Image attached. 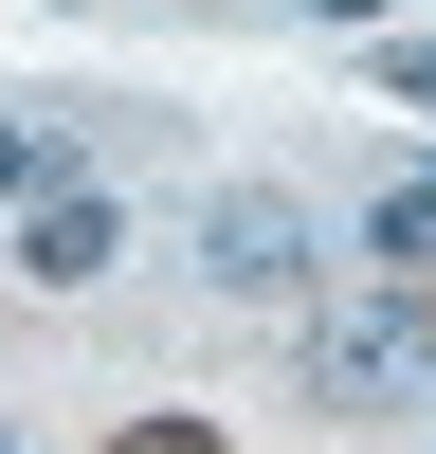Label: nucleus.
Masks as SVG:
<instances>
[{"mask_svg":"<svg viewBox=\"0 0 436 454\" xmlns=\"http://www.w3.org/2000/svg\"><path fill=\"white\" fill-rule=\"evenodd\" d=\"M363 254H382L400 291H436V164H400L382 200H363Z\"/></svg>","mask_w":436,"mask_h":454,"instance_id":"4","label":"nucleus"},{"mask_svg":"<svg viewBox=\"0 0 436 454\" xmlns=\"http://www.w3.org/2000/svg\"><path fill=\"white\" fill-rule=\"evenodd\" d=\"M109 254H128V200L55 164V182H36V200H19V273H36V291H91Z\"/></svg>","mask_w":436,"mask_h":454,"instance_id":"2","label":"nucleus"},{"mask_svg":"<svg viewBox=\"0 0 436 454\" xmlns=\"http://www.w3.org/2000/svg\"><path fill=\"white\" fill-rule=\"evenodd\" d=\"M309 382L327 400H400V382H436V309H346L309 346Z\"/></svg>","mask_w":436,"mask_h":454,"instance_id":"3","label":"nucleus"},{"mask_svg":"<svg viewBox=\"0 0 436 454\" xmlns=\"http://www.w3.org/2000/svg\"><path fill=\"white\" fill-rule=\"evenodd\" d=\"M382 91H400V109H436V36H400V55H382Z\"/></svg>","mask_w":436,"mask_h":454,"instance_id":"7","label":"nucleus"},{"mask_svg":"<svg viewBox=\"0 0 436 454\" xmlns=\"http://www.w3.org/2000/svg\"><path fill=\"white\" fill-rule=\"evenodd\" d=\"M327 19H382V0H327Z\"/></svg>","mask_w":436,"mask_h":454,"instance_id":"8","label":"nucleus"},{"mask_svg":"<svg viewBox=\"0 0 436 454\" xmlns=\"http://www.w3.org/2000/svg\"><path fill=\"white\" fill-rule=\"evenodd\" d=\"M200 273L237 291V309H273V291H309V218H291L273 182H218L200 200Z\"/></svg>","mask_w":436,"mask_h":454,"instance_id":"1","label":"nucleus"},{"mask_svg":"<svg viewBox=\"0 0 436 454\" xmlns=\"http://www.w3.org/2000/svg\"><path fill=\"white\" fill-rule=\"evenodd\" d=\"M109 454H237V436H218V419H128Z\"/></svg>","mask_w":436,"mask_h":454,"instance_id":"6","label":"nucleus"},{"mask_svg":"<svg viewBox=\"0 0 436 454\" xmlns=\"http://www.w3.org/2000/svg\"><path fill=\"white\" fill-rule=\"evenodd\" d=\"M36 182H55V128H19V109H0V200H36Z\"/></svg>","mask_w":436,"mask_h":454,"instance_id":"5","label":"nucleus"},{"mask_svg":"<svg viewBox=\"0 0 436 454\" xmlns=\"http://www.w3.org/2000/svg\"><path fill=\"white\" fill-rule=\"evenodd\" d=\"M0 454H19V419H0Z\"/></svg>","mask_w":436,"mask_h":454,"instance_id":"9","label":"nucleus"}]
</instances>
